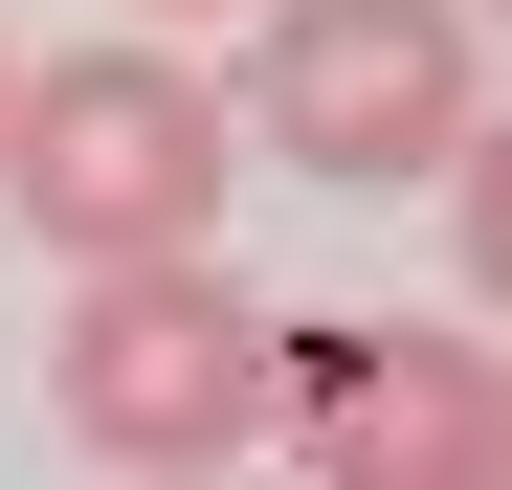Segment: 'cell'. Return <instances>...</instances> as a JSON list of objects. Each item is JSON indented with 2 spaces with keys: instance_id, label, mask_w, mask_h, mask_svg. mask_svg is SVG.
<instances>
[{
  "instance_id": "6da1fadb",
  "label": "cell",
  "mask_w": 512,
  "mask_h": 490,
  "mask_svg": "<svg viewBox=\"0 0 512 490\" xmlns=\"http://www.w3.org/2000/svg\"><path fill=\"white\" fill-rule=\"evenodd\" d=\"M223 179H245V134H223V90H201V67L156 45V23L0 67V201H23V245H45V268L223 245Z\"/></svg>"
},
{
  "instance_id": "7a4b0ae2",
  "label": "cell",
  "mask_w": 512,
  "mask_h": 490,
  "mask_svg": "<svg viewBox=\"0 0 512 490\" xmlns=\"http://www.w3.org/2000/svg\"><path fill=\"white\" fill-rule=\"evenodd\" d=\"M245 156H290L334 201H401V179H468L490 156V0H245Z\"/></svg>"
},
{
  "instance_id": "3957f363",
  "label": "cell",
  "mask_w": 512,
  "mask_h": 490,
  "mask_svg": "<svg viewBox=\"0 0 512 490\" xmlns=\"http://www.w3.org/2000/svg\"><path fill=\"white\" fill-rule=\"evenodd\" d=\"M45 424L90 446V468H245V446H268V290H223V245L67 268Z\"/></svg>"
},
{
  "instance_id": "277c9868",
  "label": "cell",
  "mask_w": 512,
  "mask_h": 490,
  "mask_svg": "<svg viewBox=\"0 0 512 490\" xmlns=\"http://www.w3.org/2000/svg\"><path fill=\"white\" fill-rule=\"evenodd\" d=\"M268 446L334 490H490L512 468V401L468 335L423 312H268Z\"/></svg>"
},
{
  "instance_id": "5b68a950",
  "label": "cell",
  "mask_w": 512,
  "mask_h": 490,
  "mask_svg": "<svg viewBox=\"0 0 512 490\" xmlns=\"http://www.w3.org/2000/svg\"><path fill=\"white\" fill-rule=\"evenodd\" d=\"M134 23H245V0H134Z\"/></svg>"
},
{
  "instance_id": "8992f818",
  "label": "cell",
  "mask_w": 512,
  "mask_h": 490,
  "mask_svg": "<svg viewBox=\"0 0 512 490\" xmlns=\"http://www.w3.org/2000/svg\"><path fill=\"white\" fill-rule=\"evenodd\" d=\"M0 67H23V45H0Z\"/></svg>"
}]
</instances>
